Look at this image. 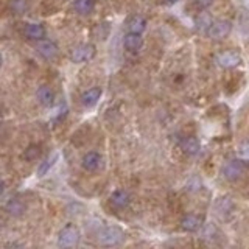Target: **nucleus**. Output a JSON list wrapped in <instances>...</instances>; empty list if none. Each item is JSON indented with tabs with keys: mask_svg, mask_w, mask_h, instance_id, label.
Listing matches in <instances>:
<instances>
[{
	"mask_svg": "<svg viewBox=\"0 0 249 249\" xmlns=\"http://www.w3.org/2000/svg\"><path fill=\"white\" fill-rule=\"evenodd\" d=\"M97 240L103 246H119L124 240V232L117 226H106L97 233Z\"/></svg>",
	"mask_w": 249,
	"mask_h": 249,
	"instance_id": "f257e3e1",
	"label": "nucleus"
},
{
	"mask_svg": "<svg viewBox=\"0 0 249 249\" xmlns=\"http://www.w3.org/2000/svg\"><path fill=\"white\" fill-rule=\"evenodd\" d=\"M80 243V231L73 224H67L58 235V245L61 248H73Z\"/></svg>",
	"mask_w": 249,
	"mask_h": 249,
	"instance_id": "f03ea898",
	"label": "nucleus"
},
{
	"mask_svg": "<svg viewBox=\"0 0 249 249\" xmlns=\"http://www.w3.org/2000/svg\"><path fill=\"white\" fill-rule=\"evenodd\" d=\"M215 61L223 69H233L241 64V54L237 50H223L215 56Z\"/></svg>",
	"mask_w": 249,
	"mask_h": 249,
	"instance_id": "7ed1b4c3",
	"label": "nucleus"
},
{
	"mask_svg": "<svg viewBox=\"0 0 249 249\" xmlns=\"http://www.w3.org/2000/svg\"><path fill=\"white\" fill-rule=\"evenodd\" d=\"M95 56V45L92 44H80L70 52V59L73 62H88Z\"/></svg>",
	"mask_w": 249,
	"mask_h": 249,
	"instance_id": "20e7f679",
	"label": "nucleus"
},
{
	"mask_svg": "<svg viewBox=\"0 0 249 249\" xmlns=\"http://www.w3.org/2000/svg\"><path fill=\"white\" fill-rule=\"evenodd\" d=\"M231 30L232 23L229 20H215L209 25L206 33L210 39H224L231 33Z\"/></svg>",
	"mask_w": 249,
	"mask_h": 249,
	"instance_id": "39448f33",
	"label": "nucleus"
},
{
	"mask_svg": "<svg viewBox=\"0 0 249 249\" xmlns=\"http://www.w3.org/2000/svg\"><path fill=\"white\" fill-rule=\"evenodd\" d=\"M243 170H245V165H243V162H241V159L240 160L233 159V160H229L224 165L223 175L228 181H235V179H238L241 175H243Z\"/></svg>",
	"mask_w": 249,
	"mask_h": 249,
	"instance_id": "423d86ee",
	"label": "nucleus"
},
{
	"mask_svg": "<svg viewBox=\"0 0 249 249\" xmlns=\"http://www.w3.org/2000/svg\"><path fill=\"white\" fill-rule=\"evenodd\" d=\"M36 50L45 59H54L58 56V47L54 42L49 41V39H41L36 44Z\"/></svg>",
	"mask_w": 249,
	"mask_h": 249,
	"instance_id": "0eeeda50",
	"label": "nucleus"
},
{
	"mask_svg": "<svg viewBox=\"0 0 249 249\" xmlns=\"http://www.w3.org/2000/svg\"><path fill=\"white\" fill-rule=\"evenodd\" d=\"M81 163L86 171H97L103 165V158H101L97 151H89L83 156Z\"/></svg>",
	"mask_w": 249,
	"mask_h": 249,
	"instance_id": "6e6552de",
	"label": "nucleus"
},
{
	"mask_svg": "<svg viewBox=\"0 0 249 249\" xmlns=\"http://www.w3.org/2000/svg\"><path fill=\"white\" fill-rule=\"evenodd\" d=\"M109 204L114 209H124L129 204V195L124 190H115L111 198H109Z\"/></svg>",
	"mask_w": 249,
	"mask_h": 249,
	"instance_id": "1a4fd4ad",
	"label": "nucleus"
},
{
	"mask_svg": "<svg viewBox=\"0 0 249 249\" xmlns=\"http://www.w3.org/2000/svg\"><path fill=\"white\" fill-rule=\"evenodd\" d=\"M123 45H124V49L129 52H137L140 50V47L143 45V39L140 36V33H131L129 31L123 39Z\"/></svg>",
	"mask_w": 249,
	"mask_h": 249,
	"instance_id": "9d476101",
	"label": "nucleus"
},
{
	"mask_svg": "<svg viewBox=\"0 0 249 249\" xmlns=\"http://www.w3.org/2000/svg\"><path fill=\"white\" fill-rule=\"evenodd\" d=\"M36 97L39 100V103L45 107H50L54 103V92L49 88V86H41L36 92Z\"/></svg>",
	"mask_w": 249,
	"mask_h": 249,
	"instance_id": "9b49d317",
	"label": "nucleus"
},
{
	"mask_svg": "<svg viewBox=\"0 0 249 249\" xmlns=\"http://www.w3.org/2000/svg\"><path fill=\"white\" fill-rule=\"evenodd\" d=\"M179 146H181L182 151L187 153L189 156L198 154L199 150H201L198 139H195V137H184V139H181V140H179Z\"/></svg>",
	"mask_w": 249,
	"mask_h": 249,
	"instance_id": "f8f14e48",
	"label": "nucleus"
},
{
	"mask_svg": "<svg viewBox=\"0 0 249 249\" xmlns=\"http://www.w3.org/2000/svg\"><path fill=\"white\" fill-rule=\"evenodd\" d=\"M100 97H101V89L100 88H90L81 95V103L86 107H90L93 105H97Z\"/></svg>",
	"mask_w": 249,
	"mask_h": 249,
	"instance_id": "ddd939ff",
	"label": "nucleus"
},
{
	"mask_svg": "<svg viewBox=\"0 0 249 249\" xmlns=\"http://www.w3.org/2000/svg\"><path fill=\"white\" fill-rule=\"evenodd\" d=\"M201 218L196 216V215H187L182 218V221H181V228L187 232H196L199 228H201Z\"/></svg>",
	"mask_w": 249,
	"mask_h": 249,
	"instance_id": "4468645a",
	"label": "nucleus"
},
{
	"mask_svg": "<svg viewBox=\"0 0 249 249\" xmlns=\"http://www.w3.org/2000/svg\"><path fill=\"white\" fill-rule=\"evenodd\" d=\"M25 36L28 39H33V41H41L45 37V28L41 23H30L25 28Z\"/></svg>",
	"mask_w": 249,
	"mask_h": 249,
	"instance_id": "2eb2a0df",
	"label": "nucleus"
},
{
	"mask_svg": "<svg viewBox=\"0 0 249 249\" xmlns=\"http://www.w3.org/2000/svg\"><path fill=\"white\" fill-rule=\"evenodd\" d=\"M126 25L131 33H143V30L146 28V20L142 16H132L126 22Z\"/></svg>",
	"mask_w": 249,
	"mask_h": 249,
	"instance_id": "dca6fc26",
	"label": "nucleus"
},
{
	"mask_svg": "<svg viewBox=\"0 0 249 249\" xmlns=\"http://www.w3.org/2000/svg\"><path fill=\"white\" fill-rule=\"evenodd\" d=\"M5 210L10 215H14V216H19L25 212V204L20 201V199H10L6 202L5 206Z\"/></svg>",
	"mask_w": 249,
	"mask_h": 249,
	"instance_id": "f3484780",
	"label": "nucleus"
},
{
	"mask_svg": "<svg viewBox=\"0 0 249 249\" xmlns=\"http://www.w3.org/2000/svg\"><path fill=\"white\" fill-rule=\"evenodd\" d=\"M95 8V0H75L73 10L80 14H89Z\"/></svg>",
	"mask_w": 249,
	"mask_h": 249,
	"instance_id": "a211bd4d",
	"label": "nucleus"
},
{
	"mask_svg": "<svg viewBox=\"0 0 249 249\" xmlns=\"http://www.w3.org/2000/svg\"><path fill=\"white\" fill-rule=\"evenodd\" d=\"M233 209V204L231 198H220V201L216 202V210H218V215L223 216L224 220H228V215L232 213L231 210Z\"/></svg>",
	"mask_w": 249,
	"mask_h": 249,
	"instance_id": "6ab92c4d",
	"label": "nucleus"
},
{
	"mask_svg": "<svg viewBox=\"0 0 249 249\" xmlns=\"http://www.w3.org/2000/svg\"><path fill=\"white\" fill-rule=\"evenodd\" d=\"M28 8V3L27 0H11L10 2V10L14 13V14H22L25 13Z\"/></svg>",
	"mask_w": 249,
	"mask_h": 249,
	"instance_id": "aec40b11",
	"label": "nucleus"
},
{
	"mask_svg": "<svg viewBox=\"0 0 249 249\" xmlns=\"http://www.w3.org/2000/svg\"><path fill=\"white\" fill-rule=\"evenodd\" d=\"M39 156H41V146L39 145H30L23 153V158L27 160H36Z\"/></svg>",
	"mask_w": 249,
	"mask_h": 249,
	"instance_id": "412c9836",
	"label": "nucleus"
},
{
	"mask_svg": "<svg viewBox=\"0 0 249 249\" xmlns=\"http://www.w3.org/2000/svg\"><path fill=\"white\" fill-rule=\"evenodd\" d=\"M237 154L241 160H249V142L240 143L237 148Z\"/></svg>",
	"mask_w": 249,
	"mask_h": 249,
	"instance_id": "4be33fe9",
	"label": "nucleus"
},
{
	"mask_svg": "<svg viewBox=\"0 0 249 249\" xmlns=\"http://www.w3.org/2000/svg\"><path fill=\"white\" fill-rule=\"evenodd\" d=\"M56 158H58V156H53L52 159H47V160H44V162H42V165L39 167V170H37L39 176H44V175L47 173V171L50 170V167L54 163V160H56Z\"/></svg>",
	"mask_w": 249,
	"mask_h": 249,
	"instance_id": "5701e85b",
	"label": "nucleus"
},
{
	"mask_svg": "<svg viewBox=\"0 0 249 249\" xmlns=\"http://www.w3.org/2000/svg\"><path fill=\"white\" fill-rule=\"evenodd\" d=\"M213 3V0H193V5L198 8V10H206L210 5Z\"/></svg>",
	"mask_w": 249,
	"mask_h": 249,
	"instance_id": "b1692460",
	"label": "nucleus"
},
{
	"mask_svg": "<svg viewBox=\"0 0 249 249\" xmlns=\"http://www.w3.org/2000/svg\"><path fill=\"white\" fill-rule=\"evenodd\" d=\"M3 190H5V182L2 181V179H0V195L3 193Z\"/></svg>",
	"mask_w": 249,
	"mask_h": 249,
	"instance_id": "393cba45",
	"label": "nucleus"
},
{
	"mask_svg": "<svg viewBox=\"0 0 249 249\" xmlns=\"http://www.w3.org/2000/svg\"><path fill=\"white\" fill-rule=\"evenodd\" d=\"M176 2H178V0H165V3H168V5H173Z\"/></svg>",
	"mask_w": 249,
	"mask_h": 249,
	"instance_id": "a878e982",
	"label": "nucleus"
},
{
	"mask_svg": "<svg viewBox=\"0 0 249 249\" xmlns=\"http://www.w3.org/2000/svg\"><path fill=\"white\" fill-rule=\"evenodd\" d=\"M2 64H3V58H2V54H0V69H2Z\"/></svg>",
	"mask_w": 249,
	"mask_h": 249,
	"instance_id": "bb28decb",
	"label": "nucleus"
}]
</instances>
